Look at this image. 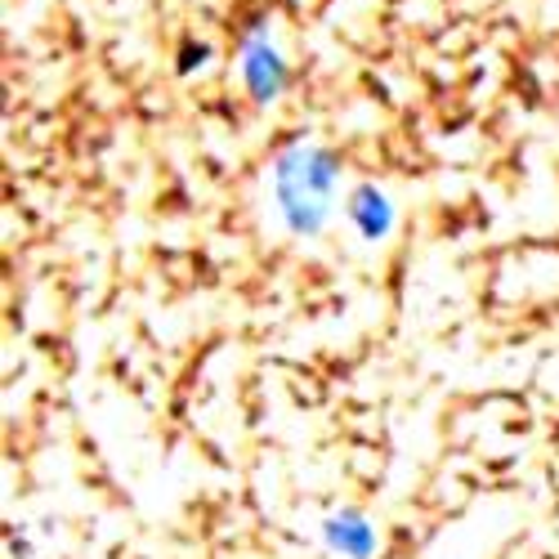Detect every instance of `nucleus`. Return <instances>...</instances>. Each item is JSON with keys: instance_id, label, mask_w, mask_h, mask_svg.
Listing matches in <instances>:
<instances>
[{"instance_id": "obj_4", "label": "nucleus", "mask_w": 559, "mask_h": 559, "mask_svg": "<svg viewBox=\"0 0 559 559\" xmlns=\"http://www.w3.org/2000/svg\"><path fill=\"white\" fill-rule=\"evenodd\" d=\"M345 219L362 242H385L399 228V206L390 202L385 189H377V183H358L345 202Z\"/></svg>"}, {"instance_id": "obj_2", "label": "nucleus", "mask_w": 559, "mask_h": 559, "mask_svg": "<svg viewBox=\"0 0 559 559\" xmlns=\"http://www.w3.org/2000/svg\"><path fill=\"white\" fill-rule=\"evenodd\" d=\"M242 81H247V90H251V99L255 104H273L277 95L287 90V81H292V68H287V59L277 55V45L264 36V32H255L247 45H242Z\"/></svg>"}, {"instance_id": "obj_1", "label": "nucleus", "mask_w": 559, "mask_h": 559, "mask_svg": "<svg viewBox=\"0 0 559 559\" xmlns=\"http://www.w3.org/2000/svg\"><path fill=\"white\" fill-rule=\"evenodd\" d=\"M336 193H341V162L322 144H300L283 148L273 162V211L283 219L292 238H322L336 215Z\"/></svg>"}, {"instance_id": "obj_3", "label": "nucleus", "mask_w": 559, "mask_h": 559, "mask_svg": "<svg viewBox=\"0 0 559 559\" xmlns=\"http://www.w3.org/2000/svg\"><path fill=\"white\" fill-rule=\"evenodd\" d=\"M322 546H328L336 559H377L381 528L371 524V515H362V510L341 506L322 520Z\"/></svg>"}]
</instances>
